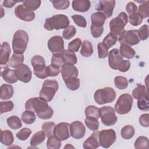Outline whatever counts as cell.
<instances>
[{
	"label": "cell",
	"instance_id": "6da1fadb",
	"mask_svg": "<svg viewBox=\"0 0 149 149\" xmlns=\"http://www.w3.org/2000/svg\"><path fill=\"white\" fill-rule=\"evenodd\" d=\"M26 110L36 112L37 116L41 119H49L54 114V111L47 102L39 97L31 98L25 104Z\"/></svg>",
	"mask_w": 149,
	"mask_h": 149
},
{
	"label": "cell",
	"instance_id": "7a4b0ae2",
	"mask_svg": "<svg viewBox=\"0 0 149 149\" xmlns=\"http://www.w3.org/2000/svg\"><path fill=\"white\" fill-rule=\"evenodd\" d=\"M29 42V35L23 30H17L13 37L12 48L14 53L23 54L26 51Z\"/></svg>",
	"mask_w": 149,
	"mask_h": 149
},
{
	"label": "cell",
	"instance_id": "3957f363",
	"mask_svg": "<svg viewBox=\"0 0 149 149\" xmlns=\"http://www.w3.org/2000/svg\"><path fill=\"white\" fill-rule=\"evenodd\" d=\"M69 24V20L65 15H56L45 19L44 27L45 29L51 31L54 29H65Z\"/></svg>",
	"mask_w": 149,
	"mask_h": 149
},
{
	"label": "cell",
	"instance_id": "277c9868",
	"mask_svg": "<svg viewBox=\"0 0 149 149\" xmlns=\"http://www.w3.org/2000/svg\"><path fill=\"white\" fill-rule=\"evenodd\" d=\"M58 90V83L55 80L47 79L42 83L39 97L46 102H50Z\"/></svg>",
	"mask_w": 149,
	"mask_h": 149
},
{
	"label": "cell",
	"instance_id": "5b68a950",
	"mask_svg": "<svg viewBox=\"0 0 149 149\" xmlns=\"http://www.w3.org/2000/svg\"><path fill=\"white\" fill-rule=\"evenodd\" d=\"M116 98V92L112 87H107L95 91L94 94V99L96 103L103 105L110 103Z\"/></svg>",
	"mask_w": 149,
	"mask_h": 149
},
{
	"label": "cell",
	"instance_id": "8992f818",
	"mask_svg": "<svg viewBox=\"0 0 149 149\" xmlns=\"http://www.w3.org/2000/svg\"><path fill=\"white\" fill-rule=\"evenodd\" d=\"M128 22V17L125 12H120L118 16L113 18L109 22L110 32L116 34L118 37L124 31V28Z\"/></svg>",
	"mask_w": 149,
	"mask_h": 149
},
{
	"label": "cell",
	"instance_id": "52a82bcc",
	"mask_svg": "<svg viewBox=\"0 0 149 149\" xmlns=\"http://www.w3.org/2000/svg\"><path fill=\"white\" fill-rule=\"evenodd\" d=\"M133 100L129 94H123L120 95L115 105V111L120 115L129 113L132 109Z\"/></svg>",
	"mask_w": 149,
	"mask_h": 149
},
{
	"label": "cell",
	"instance_id": "ba28073f",
	"mask_svg": "<svg viewBox=\"0 0 149 149\" xmlns=\"http://www.w3.org/2000/svg\"><path fill=\"white\" fill-rule=\"evenodd\" d=\"M100 116L102 124L107 126L114 125L118 120L114 109L110 106H104L99 108Z\"/></svg>",
	"mask_w": 149,
	"mask_h": 149
},
{
	"label": "cell",
	"instance_id": "9c48e42d",
	"mask_svg": "<svg viewBox=\"0 0 149 149\" xmlns=\"http://www.w3.org/2000/svg\"><path fill=\"white\" fill-rule=\"evenodd\" d=\"M31 64L33 68V73L35 76L40 79H45L47 77L46 74V65L44 58L40 55H34L31 59Z\"/></svg>",
	"mask_w": 149,
	"mask_h": 149
},
{
	"label": "cell",
	"instance_id": "30bf717a",
	"mask_svg": "<svg viewBox=\"0 0 149 149\" xmlns=\"http://www.w3.org/2000/svg\"><path fill=\"white\" fill-rule=\"evenodd\" d=\"M120 44H126L129 46L138 44L140 39L138 33V30H124V31L118 37Z\"/></svg>",
	"mask_w": 149,
	"mask_h": 149
},
{
	"label": "cell",
	"instance_id": "8fae6325",
	"mask_svg": "<svg viewBox=\"0 0 149 149\" xmlns=\"http://www.w3.org/2000/svg\"><path fill=\"white\" fill-rule=\"evenodd\" d=\"M98 140L101 146L105 148H109L116 140V133L112 129L102 130L98 133Z\"/></svg>",
	"mask_w": 149,
	"mask_h": 149
},
{
	"label": "cell",
	"instance_id": "7c38bea8",
	"mask_svg": "<svg viewBox=\"0 0 149 149\" xmlns=\"http://www.w3.org/2000/svg\"><path fill=\"white\" fill-rule=\"evenodd\" d=\"M48 48L53 54H62L64 49V41L62 37L55 36L48 41Z\"/></svg>",
	"mask_w": 149,
	"mask_h": 149
},
{
	"label": "cell",
	"instance_id": "4fadbf2b",
	"mask_svg": "<svg viewBox=\"0 0 149 149\" xmlns=\"http://www.w3.org/2000/svg\"><path fill=\"white\" fill-rule=\"evenodd\" d=\"M15 14L17 18L25 22L33 21L35 18V13L27 9L23 4L19 5L15 8Z\"/></svg>",
	"mask_w": 149,
	"mask_h": 149
},
{
	"label": "cell",
	"instance_id": "5bb4252c",
	"mask_svg": "<svg viewBox=\"0 0 149 149\" xmlns=\"http://www.w3.org/2000/svg\"><path fill=\"white\" fill-rule=\"evenodd\" d=\"M70 136L75 139H82L86 133V127L84 124L76 120L71 123L69 125Z\"/></svg>",
	"mask_w": 149,
	"mask_h": 149
},
{
	"label": "cell",
	"instance_id": "9a60e30c",
	"mask_svg": "<svg viewBox=\"0 0 149 149\" xmlns=\"http://www.w3.org/2000/svg\"><path fill=\"white\" fill-rule=\"evenodd\" d=\"M69 125L66 122H61L56 125L54 129V135L61 141L68 139L70 136Z\"/></svg>",
	"mask_w": 149,
	"mask_h": 149
},
{
	"label": "cell",
	"instance_id": "2e32d148",
	"mask_svg": "<svg viewBox=\"0 0 149 149\" xmlns=\"http://www.w3.org/2000/svg\"><path fill=\"white\" fill-rule=\"evenodd\" d=\"M16 76L20 81L27 83H29L32 77V72L30 68L26 64L22 63L15 69Z\"/></svg>",
	"mask_w": 149,
	"mask_h": 149
},
{
	"label": "cell",
	"instance_id": "e0dca14e",
	"mask_svg": "<svg viewBox=\"0 0 149 149\" xmlns=\"http://www.w3.org/2000/svg\"><path fill=\"white\" fill-rule=\"evenodd\" d=\"M116 2L114 0L111 1H100L97 4L96 9L99 12L102 11L101 12L104 14L107 18H109L112 16L113 14V9L115 6Z\"/></svg>",
	"mask_w": 149,
	"mask_h": 149
},
{
	"label": "cell",
	"instance_id": "ac0fdd59",
	"mask_svg": "<svg viewBox=\"0 0 149 149\" xmlns=\"http://www.w3.org/2000/svg\"><path fill=\"white\" fill-rule=\"evenodd\" d=\"M108 56V64L110 68L114 70H118V67L123 60L119 50L117 48H113L109 51Z\"/></svg>",
	"mask_w": 149,
	"mask_h": 149
},
{
	"label": "cell",
	"instance_id": "d6986e66",
	"mask_svg": "<svg viewBox=\"0 0 149 149\" xmlns=\"http://www.w3.org/2000/svg\"><path fill=\"white\" fill-rule=\"evenodd\" d=\"M63 81L70 77H77L79 72L77 68L73 65L65 63L61 70Z\"/></svg>",
	"mask_w": 149,
	"mask_h": 149
},
{
	"label": "cell",
	"instance_id": "ffe728a7",
	"mask_svg": "<svg viewBox=\"0 0 149 149\" xmlns=\"http://www.w3.org/2000/svg\"><path fill=\"white\" fill-rule=\"evenodd\" d=\"M8 66V65H5L4 67H1V75L6 82L9 84L15 83L18 80L15 73V70L9 69Z\"/></svg>",
	"mask_w": 149,
	"mask_h": 149
},
{
	"label": "cell",
	"instance_id": "44dd1931",
	"mask_svg": "<svg viewBox=\"0 0 149 149\" xmlns=\"http://www.w3.org/2000/svg\"><path fill=\"white\" fill-rule=\"evenodd\" d=\"M98 131L93 133L83 143V147L85 149H95L99 147L100 144L98 140Z\"/></svg>",
	"mask_w": 149,
	"mask_h": 149
},
{
	"label": "cell",
	"instance_id": "7402d4cb",
	"mask_svg": "<svg viewBox=\"0 0 149 149\" xmlns=\"http://www.w3.org/2000/svg\"><path fill=\"white\" fill-rule=\"evenodd\" d=\"M11 53V49L8 42H3L0 50V64L1 65H6L9 61V56Z\"/></svg>",
	"mask_w": 149,
	"mask_h": 149
},
{
	"label": "cell",
	"instance_id": "603a6c76",
	"mask_svg": "<svg viewBox=\"0 0 149 149\" xmlns=\"http://www.w3.org/2000/svg\"><path fill=\"white\" fill-rule=\"evenodd\" d=\"M72 6L73 10L77 12H86L90 8L91 3L88 0H74L72 1Z\"/></svg>",
	"mask_w": 149,
	"mask_h": 149
},
{
	"label": "cell",
	"instance_id": "cb8c5ba5",
	"mask_svg": "<svg viewBox=\"0 0 149 149\" xmlns=\"http://www.w3.org/2000/svg\"><path fill=\"white\" fill-rule=\"evenodd\" d=\"M14 93V90L12 86L8 84H3L1 86L0 98L1 100H8L11 98Z\"/></svg>",
	"mask_w": 149,
	"mask_h": 149
},
{
	"label": "cell",
	"instance_id": "d4e9b609",
	"mask_svg": "<svg viewBox=\"0 0 149 149\" xmlns=\"http://www.w3.org/2000/svg\"><path fill=\"white\" fill-rule=\"evenodd\" d=\"M106 19V16L101 12H97L93 13L91 16V21L92 23L91 24L95 26L102 27L104 24Z\"/></svg>",
	"mask_w": 149,
	"mask_h": 149
},
{
	"label": "cell",
	"instance_id": "484cf974",
	"mask_svg": "<svg viewBox=\"0 0 149 149\" xmlns=\"http://www.w3.org/2000/svg\"><path fill=\"white\" fill-rule=\"evenodd\" d=\"M24 59V58L23 54L13 53L8 63V65L12 68L16 69L23 63Z\"/></svg>",
	"mask_w": 149,
	"mask_h": 149
},
{
	"label": "cell",
	"instance_id": "4316f807",
	"mask_svg": "<svg viewBox=\"0 0 149 149\" xmlns=\"http://www.w3.org/2000/svg\"><path fill=\"white\" fill-rule=\"evenodd\" d=\"M119 52L122 57L128 59H132L136 55L135 51L129 45L126 44H120Z\"/></svg>",
	"mask_w": 149,
	"mask_h": 149
},
{
	"label": "cell",
	"instance_id": "83f0119b",
	"mask_svg": "<svg viewBox=\"0 0 149 149\" xmlns=\"http://www.w3.org/2000/svg\"><path fill=\"white\" fill-rule=\"evenodd\" d=\"M148 90L145 86L137 84V87L133 90L132 95L136 100H139L146 95H148Z\"/></svg>",
	"mask_w": 149,
	"mask_h": 149
},
{
	"label": "cell",
	"instance_id": "f1b7e54d",
	"mask_svg": "<svg viewBox=\"0 0 149 149\" xmlns=\"http://www.w3.org/2000/svg\"><path fill=\"white\" fill-rule=\"evenodd\" d=\"M1 142L3 145L9 146L13 143L14 141V137L11 131L9 130H1Z\"/></svg>",
	"mask_w": 149,
	"mask_h": 149
},
{
	"label": "cell",
	"instance_id": "f546056e",
	"mask_svg": "<svg viewBox=\"0 0 149 149\" xmlns=\"http://www.w3.org/2000/svg\"><path fill=\"white\" fill-rule=\"evenodd\" d=\"M80 54L84 57H90L93 54V48L92 44L87 40H84L81 44Z\"/></svg>",
	"mask_w": 149,
	"mask_h": 149
},
{
	"label": "cell",
	"instance_id": "4dcf8cb0",
	"mask_svg": "<svg viewBox=\"0 0 149 149\" xmlns=\"http://www.w3.org/2000/svg\"><path fill=\"white\" fill-rule=\"evenodd\" d=\"M65 63L75 65L77 62V59L74 52H73L68 49H65L62 53Z\"/></svg>",
	"mask_w": 149,
	"mask_h": 149
},
{
	"label": "cell",
	"instance_id": "1f68e13d",
	"mask_svg": "<svg viewBox=\"0 0 149 149\" xmlns=\"http://www.w3.org/2000/svg\"><path fill=\"white\" fill-rule=\"evenodd\" d=\"M45 139V134L43 131H40L34 133L30 139V145L33 147L37 146L42 143Z\"/></svg>",
	"mask_w": 149,
	"mask_h": 149
},
{
	"label": "cell",
	"instance_id": "d6a6232c",
	"mask_svg": "<svg viewBox=\"0 0 149 149\" xmlns=\"http://www.w3.org/2000/svg\"><path fill=\"white\" fill-rule=\"evenodd\" d=\"M6 122L8 126L13 130L19 129L22 126L20 119L17 116H10L7 119Z\"/></svg>",
	"mask_w": 149,
	"mask_h": 149
},
{
	"label": "cell",
	"instance_id": "836d02e7",
	"mask_svg": "<svg viewBox=\"0 0 149 149\" xmlns=\"http://www.w3.org/2000/svg\"><path fill=\"white\" fill-rule=\"evenodd\" d=\"M135 133V130L132 125H126L122 127L120 134L122 138L126 140L132 139Z\"/></svg>",
	"mask_w": 149,
	"mask_h": 149
},
{
	"label": "cell",
	"instance_id": "e575fe53",
	"mask_svg": "<svg viewBox=\"0 0 149 149\" xmlns=\"http://www.w3.org/2000/svg\"><path fill=\"white\" fill-rule=\"evenodd\" d=\"M21 118L22 121L24 123L30 125L35 122L36 119V116L34 112L26 110L22 113Z\"/></svg>",
	"mask_w": 149,
	"mask_h": 149
},
{
	"label": "cell",
	"instance_id": "d590c367",
	"mask_svg": "<svg viewBox=\"0 0 149 149\" xmlns=\"http://www.w3.org/2000/svg\"><path fill=\"white\" fill-rule=\"evenodd\" d=\"M46 146L48 149H59L61 147V140L54 135L48 137Z\"/></svg>",
	"mask_w": 149,
	"mask_h": 149
},
{
	"label": "cell",
	"instance_id": "8d00e7d4",
	"mask_svg": "<svg viewBox=\"0 0 149 149\" xmlns=\"http://www.w3.org/2000/svg\"><path fill=\"white\" fill-rule=\"evenodd\" d=\"M64 82L67 87L72 91L77 90L79 88L80 84V79L77 77H70L64 81Z\"/></svg>",
	"mask_w": 149,
	"mask_h": 149
},
{
	"label": "cell",
	"instance_id": "74e56055",
	"mask_svg": "<svg viewBox=\"0 0 149 149\" xmlns=\"http://www.w3.org/2000/svg\"><path fill=\"white\" fill-rule=\"evenodd\" d=\"M137 10L139 15L142 19L148 17L149 16V1H143L142 3L140 4Z\"/></svg>",
	"mask_w": 149,
	"mask_h": 149
},
{
	"label": "cell",
	"instance_id": "f35d334b",
	"mask_svg": "<svg viewBox=\"0 0 149 149\" xmlns=\"http://www.w3.org/2000/svg\"><path fill=\"white\" fill-rule=\"evenodd\" d=\"M55 126V123L53 122H45L42 124L41 128L45 134V136L49 137L54 135Z\"/></svg>",
	"mask_w": 149,
	"mask_h": 149
},
{
	"label": "cell",
	"instance_id": "ab89813d",
	"mask_svg": "<svg viewBox=\"0 0 149 149\" xmlns=\"http://www.w3.org/2000/svg\"><path fill=\"white\" fill-rule=\"evenodd\" d=\"M85 115L86 117H93L98 119L100 118L99 108L94 105H89L85 109Z\"/></svg>",
	"mask_w": 149,
	"mask_h": 149
},
{
	"label": "cell",
	"instance_id": "60d3db41",
	"mask_svg": "<svg viewBox=\"0 0 149 149\" xmlns=\"http://www.w3.org/2000/svg\"><path fill=\"white\" fill-rule=\"evenodd\" d=\"M134 146L136 149L148 148V139L145 136H139L135 141Z\"/></svg>",
	"mask_w": 149,
	"mask_h": 149
},
{
	"label": "cell",
	"instance_id": "b9f144b4",
	"mask_svg": "<svg viewBox=\"0 0 149 149\" xmlns=\"http://www.w3.org/2000/svg\"><path fill=\"white\" fill-rule=\"evenodd\" d=\"M114 84L119 90H124L128 86V81L125 77L118 76L114 79Z\"/></svg>",
	"mask_w": 149,
	"mask_h": 149
},
{
	"label": "cell",
	"instance_id": "7bdbcfd3",
	"mask_svg": "<svg viewBox=\"0 0 149 149\" xmlns=\"http://www.w3.org/2000/svg\"><path fill=\"white\" fill-rule=\"evenodd\" d=\"M84 122L87 127L91 130L96 131L99 128V122L95 118L86 117Z\"/></svg>",
	"mask_w": 149,
	"mask_h": 149
},
{
	"label": "cell",
	"instance_id": "ee69618b",
	"mask_svg": "<svg viewBox=\"0 0 149 149\" xmlns=\"http://www.w3.org/2000/svg\"><path fill=\"white\" fill-rule=\"evenodd\" d=\"M117 41L118 36L114 33L110 32L105 37L102 42L104 43L108 48H110L116 44Z\"/></svg>",
	"mask_w": 149,
	"mask_h": 149
},
{
	"label": "cell",
	"instance_id": "f6af8a7d",
	"mask_svg": "<svg viewBox=\"0 0 149 149\" xmlns=\"http://www.w3.org/2000/svg\"><path fill=\"white\" fill-rule=\"evenodd\" d=\"M41 3L40 0H26L23 2V5L27 9L33 12L40 7Z\"/></svg>",
	"mask_w": 149,
	"mask_h": 149
},
{
	"label": "cell",
	"instance_id": "bcb514c9",
	"mask_svg": "<svg viewBox=\"0 0 149 149\" xmlns=\"http://www.w3.org/2000/svg\"><path fill=\"white\" fill-rule=\"evenodd\" d=\"M54 7L58 10H65L68 8L70 2L68 0H51Z\"/></svg>",
	"mask_w": 149,
	"mask_h": 149
},
{
	"label": "cell",
	"instance_id": "7dc6e473",
	"mask_svg": "<svg viewBox=\"0 0 149 149\" xmlns=\"http://www.w3.org/2000/svg\"><path fill=\"white\" fill-rule=\"evenodd\" d=\"M76 33V29L73 25H69L65 28L62 32V36L65 40H70Z\"/></svg>",
	"mask_w": 149,
	"mask_h": 149
},
{
	"label": "cell",
	"instance_id": "c3c4849f",
	"mask_svg": "<svg viewBox=\"0 0 149 149\" xmlns=\"http://www.w3.org/2000/svg\"><path fill=\"white\" fill-rule=\"evenodd\" d=\"M137 105V107L139 109H140L141 111H148L149 110L148 95L138 100Z\"/></svg>",
	"mask_w": 149,
	"mask_h": 149
},
{
	"label": "cell",
	"instance_id": "681fc988",
	"mask_svg": "<svg viewBox=\"0 0 149 149\" xmlns=\"http://www.w3.org/2000/svg\"><path fill=\"white\" fill-rule=\"evenodd\" d=\"M97 49H98V58L100 59H104L107 57L108 55V48L107 46L102 42H100L97 45Z\"/></svg>",
	"mask_w": 149,
	"mask_h": 149
},
{
	"label": "cell",
	"instance_id": "f907efd6",
	"mask_svg": "<svg viewBox=\"0 0 149 149\" xmlns=\"http://www.w3.org/2000/svg\"><path fill=\"white\" fill-rule=\"evenodd\" d=\"M14 108L13 102L12 101L0 102V112L1 114L11 111Z\"/></svg>",
	"mask_w": 149,
	"mask_h": 149
},
{
	"label": "cell",
	"instance_id": "816d5d0a",
	"mask_svg": "<svg viewBox=\"0 0 149 149\" xmlns=\"http://www.w3.org/2000/svg\"><path fill=\"white\" fill-rule=\"evenodd\" d=\"M51 64L58 67L59 68H62L65 64V62L62 57V54H53L51 58Z\"/></svg>",
	"mask_w": 149,
	"mask_h": 149
},
{
	"label": "cell",
	"instance_id": "f5cc1de1",
	"mask_svg": "<svg viewBox=\"0 0 149 149\" xmlns=\"http://www.w3.org/2000/svg\"><path fill=\"white\" fill-rule=\"evenodd\" d=\"M82 44L81 40L79 38H75L71 41L69 44H68V50L73 52H77L79 49V48L80 47L81 45Z\"/></svg>",
	"mask_w": 149,
	"mask_h": 149
},
{
	"label": "cell",
	"instance_id": "db71d44e",
	"mask_svg": "<svg viewBox=\"0 0 149 149\" xmlns=\"http://www.w3.org/2000/svg\"><path fill=\"white\" fill-rule=\"evenodd\" d=\"M31 134V129L29 128L24 127L22 129L16 133V137L19 140L24 141L27 139H28V137L30 136Z\"/></svg>",
	"mask_w": 149,
	"mask_h": 149
},
{
	"label": "cell",
	"instance_id": "11a10c76",
	"mask_svg": "<svg viewBox=\"0 0 149 149\" xmlns=\"http://www.w3.org/2000/svg\"><path fill=\"white\" fill-rule=\"evenodd\" d=\"M61 72L60 69L52 64L46 67V74L47 77H54L57 76Z\"/></svg>",
	"mask_w": 149,
	"mask_h": 149
},
{
	"label": "cell",
	"instance_id": "9f6ffc18",
	"mask_svg": "<svg viewBox=\"0 0 149 149\" xmlns=\"http://www.w3.org/2000/svg\"><path fill=\"white\" fill-rule=\"evenodd\" d=\"M143 19L139 15L138 11L129 15V22L132 25L137 26L141 23Z\"/></svg>",
	"mask_w": 149,
	"mask_h": 149
},
{
	"label": "cell",
	"instance_id": "6f0895ef",
	"mask_svg": "<svg viewBox=\"0 0 149 149\" xmlns=\"http://www.w3.org/2000/svg\"><path fill=\"white\" fill-rule=\"evenodd\" d=\"M72 18L74 23L81 27H86L87 26V21L86 19L81 15H74L72 16Z\"/></svg>",
	"mask_w": 149,
	"mask_h": 149
},
{
	"label": "cell",
	"instance_id": "680465c9",
	"mask_svg": "<svg viewBox=\"0 0 149 149\" xmlns=\"http://www.w3.org/2000/svg\"><path fill=\"white\" fill-rule=\"evenodd\" d=\"M138 33L140 39L141 40H146L148 38L149 36V28L148 26L144 24L142 26L139 30Z\"/></svg>",
	"mask_w": 149,
	"mask_h": 149
},
{
	"label": "cell",
	"instance_id": "91938a15",
	"mask_svg": "<svg viewBox=\"0 0 149 149\" xmlns=\"http://www.w3.org/2000/svg\"><path fill=\"white\" fill-rule=\"evenodd\" d=\"M90 30H91V33L92 36L94 38H99L102 34L104 31V27H98V26H95L93 24L91 25L90 27Z\"/></svg>",
	"mask_w": 149,
	"mask_h": 149
},
{
	"label": "cell",
	"instance_id": "94428289",
	"mask_svg": "<svg viewBox=\"0 0 149 149\" xmlns=\"http://www.w3.org/2000/svg\"><path fill=\"white\" fill-rule=\"evenodd\" d=\"M139 123L141 126L148 127L149 126V114L144 113L139 118Z\"/></svg>",
	"mask_w": 149,
	"mask_h": 149
},
{
	"label": "cell",
	"instance_id": "6125c7cd",
	"mask_svg": "<svg viewBox=\"0 0 149 149\" xmlns=\"http://www.w3.org/2000/svg\"><path fill=\"white\" fill-rule=\"evenodd\" d=\"M130 68V62L129 60H123L118 67V70L122 72H126Z\"/></svg>",
	"mask_w": 149,
	"mask_h": 149
},
{
	"label": "cell",
	"instance_id": "be15d7a7",
	"mask_svg": "<svg viewBox=\"0 0 149 149\" xmlns=\"http://www.w3.org/2000/svg\"><path fill=\"white\" fill-rule=\"evenodd\" d=\"M23 2V1H11V0H5L3 1V6L6 7V8H10L12 7H13L17 2Z\"/></svg>",
	"mask_w": 149,
	"mask_h": 149
},
{
	"label": "cell",
	"instance_id": "e7e4bbea",
	"mask_svg": "<svg viewBox=\"0 0 149 149\" xmlns=\"http://www.w3.org/2000/svg\"><path fill=\"white\" fill-rule=\"evenodd\" d=\"M70 147H71V148H74V147H73V146H72L70 145L69 144H67V145H66V146H65V147H64V148L65 149V148H70Z\"/></svg>",
	"mask_w": 149,
	"mask_h": 149
}]
</instances>
